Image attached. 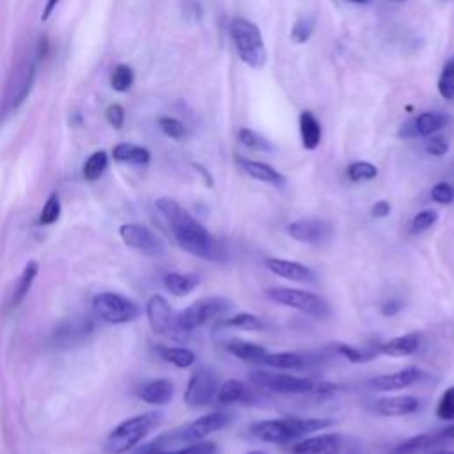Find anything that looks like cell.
<instances>
[{
    "mask_svg": "<svg viewBox=\"0 0 454 454\" xmlns=\"http://www.w3.org/2000/svg\"><path fill=\"white\" fill-rule=\"evenodd\" d=\"M145 316L154 333L174 340H184L188 337V333H184L177 325V312L161 294H153L147 300Z\"/></svg>",
    "mask_w": 454,
    "mask_h": 454,
    "instance_id": "obj_9",
    "label": "cell"
},
{
    "mask_svg": "<svg viewBox=\"0 0 454 454\" xmlns=\"http://www.w3.org/2000/svg\"><path fill=\"white\" fill-rule=\"evenodd\" d=\"M266 296L282 307L300 310L316 319H325L330 316L328 301L323 296L310 291L296 287H271L266 291Z\"/></svg>",
    "mask_w": 454,
    "mask_h": 454,
    "instance_id": "obj_5",
    "label": "cell"
},
{
    "mask_svg": "<svg viewBox=\"0 0 454 454\" xmlns=\"http://www.w3.org/2000/svg\"><path fill=\"white\" fill-rule=\"evenodd\" d=\"M300 137L301 145L309 151H314L321 144V124L312 112L300 114Z\"/></svg>",
    "mask_w": 454,
    "mask_h": 454,
    "instance_id": "obj_28",
    "label": "cell"
},
{
    "mask_svg": "<svg viewBox=\"0 0 454 454\" xmlns=\"http://www.w3.org/2000/svg\"><path fill=\"white\" fill-rule=\"evenodd\" d=\"M314 30V18L309 16H301L296 20L293 30H291V39L296 43H305Z\"/></svg>",
    "mask_w": 454,
    "mask_h": 454,
    "instance_id": "obj_45",
    "label": "cell"
},
{
    "mask_svg": "<svg viewBox=\"0 0 454 454\" xmlns=\"http://www.w3.org/2000/svg\"><path fill=\"white\" fill-rule=\"evenodd\" d=\"M286 231L294 241L305 243V245H321L332 234V227L325 220H317V218L294 220L286 225Z\"/></svg>",
    "mask_w": 454,
    "mask_h": 454,
    "instance_id": "obj_14",
    "label": "cell"
},
{
    "mask_svg": "<svg viewBox=\"0 0 454 454\" xmlns=\"http://www.w3.org/2000/svg\"><path fill=\"white\" fill-rule=\"evenodd\" d=\"M158 126L168 138L181 140L186 137V126L176 117H160Z\"/></svg>",
    "mask_w": 454,
    "mask_h": 454,
    "instance_id": "obj_44",
    "label": "cell"
},
{
    "mask_svg": "<svg viewBox=\"0 0 454 454\" xmlns=\"http://www.w3.org/2000/svg\"><path fill=\"white\" fill-rule=\"evenodd\" d=\"M239 168L248 174L250 177L257 179V181H262V183H268V184H273V186H282L286 184V177L284 174H280L277 168H273L271 165L268 163H262V161H255V160H248V158H243V156H238L236 158Z\"/></svg>",
    "mask_w": 454,
    "mask_h": 454,
    "instance_id": "obj_21",
    "label": "cell"
},
{
    "mask_svg": "<svg viewBox=\"0 0 454 454\" xmlns=\"http://www.w3.org/2000/svg\"><path fill=\"white\" fill-rule=\"evenodd\" d=\"M138 395L142 401H145L149 404H156V406L168 404L174 397V383L167 378L151 380L140 388Z\"/></svg>",
    "mask_w": 454,
    "mask_h": 454,
    "instance_id": "obj_23",
    "label": "cell"
},
{
    "mask_svg": "<svg viewBox=\"0 0 454 454\" xmlns=\"http://www.w3.org/2000/svg\"><path fill=\"white\" fill-rule=\"evenodd\" d=\"M247 454H266V452H262V450H250V452H247Z\"/></svg>",
    "mask_w": 454,
    "mask_h": 454,
    "instance_id": "obj_56",
    "label": "cell"
},
{
    "mask_svg": "<svg viewBox=\"0 0 454 454\" xmlns=\"http://www.w3.org/2000/svg\"><path fill=\"white\" fill-rule=\"evenodd\" d=\"M449 440L445 438L443 431L438 433H420L415 436L406 438L404 442L397 443L390 454H426L429 450H434L438 447H445Z\"/></svg>",
    "mask_w": 454,
    "mask_h": 454,
    "instance_id": "obj_16",
    "label": "cell"
},
{
    "mask_svg": "<svg viewBox=\"0 0 454 454\" xmlns=\"http://www.w3.org/2000/svg\"><path fill=\"white\" fill-rule=\"evenodd\" d=\"M248 380L259 388H264L275 394H286V395H298V394H307L314 390V381L309 378L291 376L284 372H270L262 369L250 371Z\"/></svg>",
    "mask_w": 454,
    "mask_h": 454,
    "instance_id": "obj_10",
    "label": "cell"
},
{
    "mask_svg": "<svg viewBox=\"0 0 454 454\" xmlns=\"http://www.w3.org/2000/svg\"><path fill=\"white\" fill-rule=\"evenodd\" d=\"M223 348L236 358L243 362H252V364H262L264 356L268 355V349L262 344L245 340V339H229L225 340Z\"/></svg>",
    "mask_w": 454,
    "mask_h": 454,
    "instance_id": "obj_22",
    "label": "cell"
},
{
    "mask_svg": "<svg viewBox=\"0 0 454 454\" xmlns=\"http://www.w3.org/2000/svg\"><path fill=\"white\" fill-rule=\"evenodd\" d=\"M399 137H406V138H411V137H417V129H415V122L413 121H408L401 126L399 129Z\"/></svg>",
    "mask_w": 454,
    "mask_h": 454,
    "instance_id": "obj_51",
    "label": "cell"
},
{
    "mask_svg": "<svg viewBox=\"0 0 454 454\" xmlns=\"http://www.w3.org/2000/svg\"><path fill=\"white\" fill-rule=\"evenodd\" d=\"M34 78H35V64L32 60L21 64L14 71V74L7 85V92H5V99H4L5 112L16 110L27 99V96L30 94V89L34 85Z\"/></svg>",
    "mask_w": 454,
    "mask_h": 454,
    "instance_id": "obj_13",
    "label": "cell"
},
{
    "mask_svg": "<svg viewBox=\"0 0 454 454\" xmlns=\"http://www.w3.org/2000/svg\"><path fill=\"white\" fill-rule=\"evenodd\" d=\"M59 2H60V0H48V2H46L44 9H43V14H41V20H43V21H46V20L51 16V12L55 11V7H57Z\"/></svg>",
    "mask_w": 454,
    "mask_h": 454,
    "instance_id": "obj_52",
    "label": "cell"
},
{
    "mask_svg": "<svg viewBox=\"0 0 454 454\" xmlns=\"http://www.w3.org/2000/svg\"><path fill=\"white\" fill-rule=\"evenodd\" d=\"M200 284V277L197 273H181L170 271L163 277L165 289L174 296H186Z\"/></svg>",
    "mask_w": 454,
    "mask_h": 454,
    "instance_id": "obj_25",
    "label": "cell"
},
{
    "mask_svg": "<svg viewBox=\"0 0 454 454\" xmlns=\"http://www.w3.org/2000/svg\"><path fill=\"white\" fill-rule=\"evenodd\" d=\"M238 138L245 147H248L252 151H271L273 149L271 144L264 137H261L257 131L248 129V128H241L238 131Z\"/></svg>",
    "mask_w": 454,
    "mask_h": 454,
    "instance_id": "obj_37",
    "label": "cell"
},
{
    "mask_svg": "<svg viewBox=\"0 0 454 454\" xmlns=\"http://www.w3.org/2000/svg\"><path fill=\"white\" fill-rule=\"evenodd\" d=\"M156 209L165 218L174 239L184 252L215 262L225 259V248L222 243L179 202L161 197L156 200Z\"/></svg>",
    "mask_w": 454,
    "mask_h": 454,
    "instance_id": "obj_1",
    "label": "cell"
},
{
    "mask_svg": "<svg viewBox=\"0 0 454 454\" xmlns=\"http://www.w3.org/2000/svg\"><path fill=\"white\" fill-rule=\"evenodd\" d=\"M106 165H108V156H106L105 151H96V153H92V154L85 160V163H83V168H82L83 177H85L87 181H96V179H99V177L103 176V172L106 170Z\"/></svg>",
    "mask_w": 454,
    "mask_h": 454,
    "instance_id": "obj_34",
    "label": "cell"
},
{
    "mask_svg": "<svg viewBox=\"0 0 454 454\" xmlns=\"http://www.w3.org/2000/svg\"><path fill=\"white\" fill-rule=\"evenodd\" d=\"M163 454H218V449L213 442H195V443H188L183 447H176V449H168Z\"/></svg>",
    "mask_w": 454,
    "mask_h": 454,
    "instance_id": "obj_43",
    "label": "cell"
},
{
    "mask_svg": "<svg viewBox=\"0 0 454 454\" xmlns=\"http://www.w3.org/2000/svg\"><path fill=\"white\" fill-rule=\"evenodd\" d=\"M105 115H106V121H108V124H110L112 128H115V129H121V128H122V124H124V110H122L121 105H117V103L110 105V106L106 108Z\"/></svg>",
    "mask_w": 454,
    "mask_h": 454,
    "instance_id": "obj_47",
    "label": "cell"
},
{
    "mask_svg": "<svg viewBox=\"0 0 454 454\" xmlns=\"http://www.w3.org/2000/svg\"><path fill=\"white\" fill-rule=\"evenodd\" d=\"M401 309H403L401 301L390 300V301H387L385 305H381V314H383V316H395Z\"/></svg>",
    "mask_w": 454,
    "mask_h": 454,
    "instance_id": "obj_50",
    "label": "cell"
},
{
    "mask_svg": "<svg viewBox=\"0 0 454 454\" xmlns=\"http://www.w3.org/2000/svg\"><path fill=\"white\" fill-rule=\"evenodd\" d=\"M222 326H229V328H236V330H247V332H257V330L264 328V323L254 312H238V314L223 319Z\"/></svg>",
    "mask_w": 454,
    "mask_h": 454,
    "instance_id": "obj_33",
    "label": "cell"
},
{
    "mask_svg": "<svg viewBox=\"0 0 454 454\" xmlns=\"http://www.w3.org/2000/svg\"><path fill=\"white\" fill-rule=\"evenodd\" d=\"M438 92L445 99L454 98V57L449 59L438 78Z\"/></svg>",
    "mask_w": 454,
    "mask_h": 454,
    "instance_id": "obj_39",
    "label": "cell"
},
{
    "mask_svg": "<svg viewBox=\"0 0 454 454\" xmlns=\"http://www.w3.org/2000/svg\"><path fill=\"white\" fill-rule=\"evenodd\" d=\"M342 438L344 434L340 433L314 434L294 443L291 447V452L293 454H337Z\"/></svg>",
    "mask_w": 454,
    "mask_h": 454,
    "instance_id": "obj_17",
    "label": "cell"
},
{
    "mask_svg": "<svg viewBox=\"0 0 454 454\" xmlns=\"http://www.w3.org/2000/svg\"><path fill=\"white\" fill-rule=\"evenodd\" d=\"M332 348H333L335 353H339L340 356H344L351 364H365V362L372 360L378 355L376 348L374 349L358 348V346H353V344H348V342H335Z\"/></svg>",
    "mask_w": 454,
    "mask_h": 454,
    "instance_id": "obj_29",
    "label": "cell"
},
{
    "mask_svg": "<svg viewBox=\"0 0 454 454\" xmlns=\"http://www.w3.org/2000/svg\"><path fill=\"white\" fill-rule=\"evenodd\" d=\"M426 151L433 156H443L449 151V144L442 137H433L427 140Z\"/></svg>",
    "mask_w": 454,
    "mask_h": 454,
    "instance_id": "obj_48",
    "label": "cell"
},
{
    "mask_svg": "<svg viewBox=\"0 0 454 454\" xmlns=\"http://www.w3.org/2000/svg\"><path fill=\"white\" fill-rule=\"evenodd\" d=\"M348 177L355 183H360V181H371L378 176V168L376 165H372L371 161H353L349 167H348Z\"/></svg>",
    "mask_w": 454,
    "mask_h": 454,
    "instance_id": "obj_38",
    "label": "cell"
},
{
    "mask_svg": "<svg viewBox=\"0 0 454 454\" xmlns=\"http://www.w3.org/2000/svg\"><path fill=\"white\" fill-rule=\"evenodd\" d=\"M436 417L440 420L454 422V385L445 388L436 404Z\"/></svg>",
    "mask_w": 454,
    "mask_h": 454,
    "instance_id": "obj_40",
    "label": "cell"
},
{
    "mask_svg": "<svg viewBox=\"0 0 454 454\" xmlns=\"http://www.w3.org/2000/svg\"><path fill=\"white\" fill-rule=\"evenodd\" d=\"M112 158L119 163H129V165H147L151 161V153L137 144L121 142L114 145Z\"/></svg>",
    "mask_w": 454,
    "mask_h": 454,
    "instance_id": "obj_26",
    "label": "cell"
},
{
    "mask_svg": "<svg viewBox=\"0 0 454 454\" xmlns=\"http://www.w3.org/2000/svg\"><path fill=\"white\" fill-rule=\"evenodd\" d=\"M420 378H422V372L417 367H406V369H399L395 372L374 376L369 381V385L380 392H392V390L408 388L413 383H417Z\"/></svg>",
    "mask_w": 454,
    "mask_h": 454,
    "instance_id": "obj_18",
    "label": "cell"
},
{
    "mask_svg": "<svg viewBox=\"0 0 454 454\" xmlns=\"http://www.w3.org/2000/svg\"><path fill=\"white\" fill-rule=\"evenodd\" d=\"M264 266L268 268V271H271L277 277H282L286 280L291 282H300V284H307V282H314L316 280V273L293 259H286V257H266L264 259Z\"/></svg>",
    "mask_w": 454,
    "mask_h": 454,
    "instance_id": "obj_15",
    "label": "cell"
},
{
    "mask_svg": "<svg viewBox=\"0 0 454 454\" xmlns=\"http://www.w3.org/2000/svg\"><path fill=\"white\" fill-rule=\"evenodd\" d=\"M333 424L321 417H282L259 420L250 426V434L264 443H289L309 433L323 431Z\"/></svg>",
    "mask_w": 454,
    "mask_h": 454,
    "instance_id": "obj_2",
    "label": "cell"
},
{
    "mask_svg": "<svg viewBox=\"0 0 454 454\" xmlns=\"http://www.w3.org/2000/svg\"><path fill=\"white\" fill-rule=\"evenodd\" d=\"M168 449H172V445H170V442H168L167 433H163V434L156 436L154 440H151V442H147V443L137 445L131 454H163V452L168 450Z\"/></svg>",
    "mask_w": 454,
    "mask_h": 454,
    "instance_id": "obj_42",
    "label": "cell"
},
{
    "mask_svg": "<svg viewBox=\"0 0 454 454\" xmlns=\"http://www.w3.org/2000/svg\"><path fill=\"white\" fill-rule=\"evenodd\" d=\"M216 390H218L216 374L207 367H200L190 376L183 399L192 408H202L215 401Z\"/></svg>",
    "mask_w": 454,
    "mask_h": 454,
    "instance_id": "obj_11",
    "label": "cell"
},
{
    "mask_svg": "<svg viewBox=\"0 0 454 454\" xmlns=\"http://www.w3.org/2000/svg\"><path fill=\"white\" fill-rule=\"evenodd\" d=\"M426 454H454V449H443V447H438L434 450H429Z\"/></svg>",
    "mask_w": 454,
    "mask_h": 454,
    "instance_id": "obj_53",
    "label": "cell"
},
{
    "mask_svg": "<svg viewBox=\"0 0 454 454\" xmlns=\"http://www.w3.org/2000/svg\"><path fill=\"white\" fill-rule=\"evenodd\" d=\"M60 213H62L60 199H59L57 193H51V195L46 199V202H44V206H43V209H41V213H39L37 223H39V225H51V223H55V222L60 218Z\"/></svg>",
    "mask_w": 454,
    "mask_h": 454,
    "instance_id": "obj_35",
    "label": "cell"
},
{
    "mask_svg": "<svg viewBox=\"0 0 454 454\" xmlns=\"http://www.w3.org/2000/svg\"><path fill=\"white\" fill-rule=\"evenodd\" d=\"M232 307V301L225 296H204L192 301L186 309L177 312V325L184 333L204 326L215 317L223 316Z\"/></svg>",
    "mask_w": 454,
    "mask_h": 454,
    "instance_id": "obj_6",
    "label": "cell"
},
{
    "mask_svg": "<svg viewBox=\"0 0 454 454\" xmlns=\"http://www.w3.org/2000/svg\"><path fill=\"white\" fill-rule=\"evenodd\" d=\"M431 199L436 202V204H452L454 202V188L445 183V181H440L436 183L433 188H431Z\"/></svg>",
    "mask_w": 454,
    "mask_h": 454,
    "instance_id": "obj_46",
    "label": "cell"
},
{
    "mask_svg": "<svg viewBox=\"0 0 454 454\" xmlns=\"http://www.w3.org/2000/svg\"><path fill=\"white\" fill-rule=\"evenodd\" d=\"M443 434H445V438L450 442V440H454V422L447 427V429H443Z\"/></svg>",
    "mask_w": 454,
    "mask_h": 454,
    "instance_id": "obj_54",
    "label": "cell"
},
{
    "mask_svg": "<svg viewBox=\"0 0 454 454\" xmlns=\"http://www.w3.org/2000/svg\"><path fill=\"white\" fill-rule=\"evenodd\" d=\"M119 236L129 248L144 255L158 257L165 254V245L161 238L142 223H122L119 227Z\"/></svg>",
    "mask_w": 454,
    "mask_h": 454,
    "instance_id": "obj_12",
    "label": "cell"
},
{
    "mask_svg": "<svg viewBox=\"0 0 454 454\" xmlns=\"http://www.w3.org/2000/svg\"><path fill=\"white\" fill-rule=\"evenodd\" d=\"M413 122L417 137H429L447 124V117L440 112H424L417 119H413Z\"/></svg>",
    "mask_w": 454,
    "mask_h": 454,
    "instance_id": "obj_31",
    "label": "cell"
},
{
    "mask_svg": "<svg viewBox=\"0 0 454 454\" xmlns=\"http://www.w3.org/2000/svg\"><path fill=\"white\" fill-rule=\"evenodd\" d=\"M231 420H232L231 415L225 413V411H211V413L200 415L199 419L181 426L176 431L167 433V436H168V442H170V445L174 449L176 445H188V443L202 442L209 434L227 427Z\"/></svg>",
    "mask_w": 454,
    "mask_h": 454,
    "instance_id": "obj_7",
    "label": "cell"
},
{
    "mask_svg": "<svg viewBox=\"0 0 454 454\" xmlns=\"http://www.w3.org/2000/svg\"><path fill=\"white\" fill-rule=\"evenodd\" d=\"M420 346H422V335L419 332H408L381 342L376 349L378 353L392 358H404V356L415 355L420 349Z\"/></svg>",
    "mask_w": 454,
    "mask_h": 454,
    "instance_id": "obj_19",
    "label": "cell"
},
{
    "mask_svg": "<svg viewBox=\"0 0 454 454\" xmlns=\"http://www.w3.org/2000/svg\"><path fill=\"white\" fill-rule=\"evenodd\" d=\"M390 211H392V206H390L388 200H378L371 207V215L374 218H385V216L390 215Z\"/></svg>",
    "mask_w": 454,
    "mask_h": 454,
    "instance_id": "obj_49",
    "label": "cell"
},
{
    "mask_svg": "<svg viewBox=\"0 0 454 454\" xmlns=\"http://www.w3.org/2000/svg\"><path fill=\"white\" fill-rule=\"evenodd\" d=\"M37 271H39L37 261H28L23 266V270H21V273H20L12 291H11V298H9V305L11 307H16V305H20L25 300V296L32 289V284H34V280L37 277Z\"/></svg>",
    "mask_w": 454,
    "mask_h": 454,
    "instance_id": "obj_24",
    "label": "cell"
},
{
    "mask_svg": "<svg viewBox=\"0 0 454 454\" xmlns=\"http://www.w3.org/2000/svg\"><path fill=\"white\" fill-rule=\"evenodd\" d=\"M160 355L165 362L176 365L177 369H188L195 364V353L188 348H181V346H176V348H160Z\"/></svg>",
    "mask_w": 454,
    "mask_h": 454,
    "instance_id": "obj_32",
    "label": "cell"
},
{
    "mask_svg": "<svg viewBox=\"0 0 454 454\" xmlns=\"http://www.w3.org/2000/svg\"><path fill=\"white\" fill-rule=\"evenodd\" d=\"M92 310L101 321L110 325L131 323L140 316V307L133 300L112 291L96 294L92 298Z\"/></svg>",
    "mask_w": 454,
    "mask_h": 454,
    "instance_id": "obj_8",
    "label": "cell"
},
{
    "mask_svg": "<svg viewBox=\"0 0 454 454\" xmlns=\"http://www.w3.org/2000/svg\"><path fill=\"white\" fill-rule=\"evenodd\" d=\"M161 420L163 415L160 411H145L122 420L108 433L105 440V450L108 454H126L133 450L153 429L161 424Z\"/></svg>",
    "mask_w": 454,
    "mask_h": 454,
    "instance_id": "obj_3",
    "label": "cell"
},
{
    "mask_svg": "<svg viewBox=\"0 0 454 454\" xmlns=\"http://www.w3.org/2000/svg\"><path fill=\"white\" fill-rule=\"evenodd\" d=\"M264 365L268 367H273V369H282V371H287V369H300L303 367L305 360L301 355L298 353H291V351H278V353H270L264 356L262 360Z\"/></svg>",
    "mask_w": 454,
    "mask_h": 454,
    "instance_id": "obj_30",
    "label": "cell"
},
{
    "mask_svg": "<svg viewBox=\"0 0 454 454\" xmlns=\"http://www.w3.org/2000/svg\"><path fill=\"white\" fill-rule=\"evenodd\" d=\"M133 78H135L133 69L126 64H119L112 71V78H110L112 89L117 92H126L133 85Z\"/></svg>",
    "mask_w": 454,
    "mask_h": 454,
    "instance_id": "obj_36",
    "label": "cell"
},
{
    "mask_svg": "<svg viewBox=\"0 0 454 454\" xmlns=\"http://www.w3.org/2000/svg\"><path fill=\"white\" fill-rule=\"evenodd\" d=\"M349 2H353V4H367L369 0H349Z\"/></svg>",
    "mask_w": 454,
    "mask_h": 454,
    "instance_id": "obj_55",
    "label": "cell"
},
{
    "mask_svg": "<svg viewBox=\"0 0 454 454\" xmlns=\"http://www.w3.org/2000/svg\"><path fill=\"white\" fill-rule=\"evenodd\" d=\"M231 35L239 59L250 67L261 69L266 62V48L257 25L247 18H234L231 21Z\"/></svg>",
    "mask_w": 454,
    "mask_h": 454,
    "instance_id": "obj_4",
    "label": "cell"
},
{
    "mask_svg": "<svg viewBox=\"0 0 454 454\" xmlns=\"http://www.w3.org/2000/svg\"><path fill=\"white\" fill-rule=\"evenodd\" d=\"M397 2H404V0H397Z\"/></svg>",
    "mask_w": 454,
    "mask_h": 454,
    "instance_id": "obj_57",
    "label": "cell"
},
{
    "mask_svg": "<svg viewBox=\"0 0 454 454\" xmlns=\"http://www.w3.org/2000/svg\"><path fill=\"white\" fill-rule=\"evenodd\" d=\"M436 220H438V213L434 209H422L413 216V220L410 223V231L413 234H420V232L427 231L429 227H433L436 223Z\"/></svg>",
    "mask_w": 454,
    "mask_h": 454,
    "instance_id": "obj_41",
    "label": "cell"
},
{
    "mask_svg": "<svg viewBox=\"0 0 454 454\" xmlns=\"http://www.w3.org/2000/svg\"><path fill=\"white\" fill-rule=\"evenodd\" d=\"M420 408V399L415 395H388L376 401L374 410L381 417H403L415 413Z\"/></svg>",
    "mask_w": 454,
    "mask_h": 454,
    "instance_id": "obj_20",
    "label": "cell"
},
{
    "mask_svg": "<svg viewBox=\"0 0 454 454\" xmlns=\"http://www.w3.org/2000/svg\"><path fill=\"white\" fill-rule=\"evenodd\" d=\"M248 397H250V390L243 381L225 380L222 385H218L215 399L220 404H234V403H247Z\"/></svg>",
    "mask_w": 454,
    "mask_h": 454,
    "instance_id": "obj_27",
    "label": "cell"
}]
</instances>
